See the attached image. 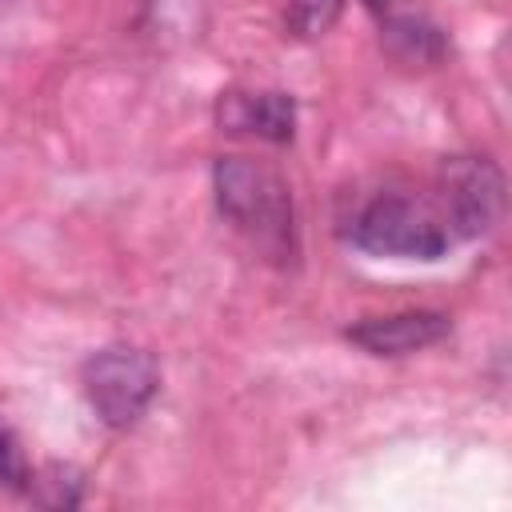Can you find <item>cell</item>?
Instances as JSON below:
<instances>
[{
	"label": "cell",
	"mask_w": 512,
	"mask_h": 512,
	"mask_svg": "<svg viewBox=\"0 0 512 512\" xmlns=\"http://www.w3.org/2000/svg\"><path fill=\"white\" fill-rule=\"evenodd\" d=\"M220 216L268 260L296 256V212L284 176L248 156H220L212 168Z\"/></svg>",
	"instance_id": "6da1fadb"
},
{
	"label": "cell",
	"mask_w": 512,
	"mask_h": 512,
	"mask_svg": "<svg viewBox=\"0 0 512 512\" xmlns=\"http://www.w3.org/2000/svg\"><path fill=\"white\" fill-rule=\"evenodd\" d=\"M344 240L372 256H400V260H440L452 244L444 220L428 212L416 196L384 188L352 208L344 220Z\"/></svg>",
	"instance_id": "7a4b0ae2"
},
{
	"label": "cell",
	"mask_w": 512,
	"mask_h": 512,
	"mask_svg": "<svg viewBox=\"0 0 512 512\" xmlns=\"http://www.w3.org/2000/svg\"><path fill=\"white\" fill-rule=\"evenodd\" d=\"M80 384H84L92 412L108 428L120 432V428H132L148 412V404L160 388V364L144 348L112 344V348H100L84 360Z\"/></svg>",
	"instance_id": "3957f363"
},
{
	"label": "cell",
	"mask_w": 512,
	"mask_h": 512,
	"mask_svg": "<svg viewBox=\"0 0 512 512\" xmlns=\"http://www.w3.org/2000/svg\"><path fill=\"white\" fill-rule=\"evenodd\" d=\"M448 236H484L504 212V172L488 156H448L436 172Z\"/></svg>",
	"instance_id": "277c9868"
},
{
	"label": "cell",
	"mask_w": 512,
	"mask_h": 512,
	"mask_svg": "<svg viewBox=\"0 0 512 512\" xmlns=\"http://www.w3.org/2000/svg\"><path fill=\"white\" fill-rule=\"evenodd\" d=\"M448 332H452V320L444 312H432V308L372 316V320H360V324L344 328L348 344L364 348L368 356H412L420 348L440 344Z\"/></svg>",
	"instance_id": "5b68a950"
},
{
	"label": "cell",
	"mask_w": 512,
	"mask_h": 512,
	"mask_svg": "<svg viewBox=\"0 0 512 512\" xmlns=\"http://www.w3.org/2000/svg\"><path fill=\"white\" fill-rule=\"evenodd\" d=\"M216 124L224 132L288 144L296 136V100L288 92H224L216 104Z\"/></svg>",
	"instance_id": "8992f818"
},
{
	"label": "cell",
	"mask_w": 512,
	"mask_h": 512,
	"mask_svg": "<svg viewBox=\"0 0 512 512\" xmlns=\"http://www.w3.org/2000/svg\"><path fill=\"white\" fill-rule=\"evenodd\" d=\"M380 44L400 64H440L448 56L444 28L436 20H428L424 12H412V8L380 20Z\"/></svg>",
	"instance_id": "52a82bcc"
},
{
	"label": "cell",
	"mask_w": 512,
	"mask_h": 512,
	"mask_svg": "<svg viewBox=\"0 0 512 512\" xmlns=\"http://www.w3.org/2000/svg\"><path fill=\"white\" fill-rule=\"evenodd\" d=\"M20 496H28L36 508H76L84 500V472L76 464L52 460V464L28 472V484Z\"/></svg>",
	"instance_id": "ba28073f"
},
{
	"label": "cell",
	"mask_w": 512,
	"mask_h": 512,
	"mask_svg": "<svg viewBox=\"0 0 512 512\" xmlns=\"http://www.w3.org/2000/svg\"><path fill=\"white\" fill-rule=\"evenodd\" d=\"M344 12V0H284V28L300 40L324 36Z\"/></svg>",
	"instance_id": "9c48e42d"
},
{
	"label": "cell",
	"mask_w": 512,
	"mask_h": 512,
	"mask_svg": "<svg viewBox=\"0 0 512 512\" xmlns=\"http://www.w3.org/2000/svg\"><path fill=\"white\" fill-rule=\"evenodd\" d=\"M28 472H32V468H28L24 452H20L16 432L0 420V488H8V492H24Z\"/></svg>",
	"instance_id": "30bf717a"
},
{
	"label": "cell",
	"mask_w": 512,
	"mask_h": 512,
	"mask_svg": "<svg viewBox=\"0 0 512 512\" xmlns=\"http://www.w3.org/2000/svg\"><path fill=\"white\" fill-rule=\"evenodd\" d=\"M404 4H408V0H364V8H368L376 20H384V16H392V12H404Z\"/></svg>",
	"instance_id": "8fae6325"
},
{
	"label": "cell",
	"mask_w": 512,
	"mask_h": 512,
	"mask_svg": "<svg viewBox=\"0 0 512 512\" xmlns=\"http://www.w3.org/2000/svg\"><path fill=\"white\" fill-rule=\"evenodd\" d=\"M4 4H8V0H0V8H4Z\"/></svg>",
	"instance_id": "7c38bea8"
}]
</instances>
